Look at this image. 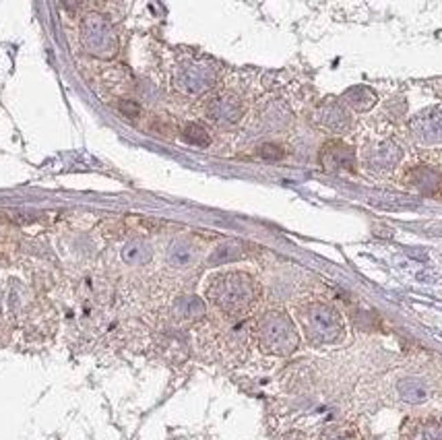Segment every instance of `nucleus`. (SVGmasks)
Instances as JSON below:
<instances>
[{
	"instance_id": "obj_4",
	"label": "nucleus",
	"mask_w": 442,
	"mask_h": 440,
	"mask_svg": "<svg viewBox=\"0 0 442 440\" xmlns=\"http://www.w3.org/2000/svg\"><path fill=\"white\" fill-rule=\"evenodd\" d=\"M81 39L89 54L112 58L118 52V35L109 21L101 14H89L81 27Z\"/></svg>"
},
{
	"instance_id": "obj_11",
	"label": "nucleus",
	"mask_w": 442,
	"mask_h": 440,
	"mask_svg": "<svg viewBox=\"0 0 442 440\" xmlns=\"http://www.w3.org/2000/svg\"><path fill=\"white\" fill-rule=\"evenodd\" d=\"M215 83V74L204 64H184L178 72V85L186 93H204Z\"/></svg>"
},
{
	"instance_id": "obj_12",
	"label": "nucleus",
	"mask_w": 442,
	"mask_h": 440,
	"mask_svg": "<svg viewBox=\"0 0 442 440\" xmlns=\"http://www.w3.org/2000/svg\"><path fill=\"white\" fill-rule=\"evenodd\" d=\"M403 440H442V423H438L434 419L405 421Z\"/></svg>"
},
{
	"instance_id": "obj_19",
	"label": "nucleus",
	"mask_w": 442,
	"mask_h": 440,
	"mask_svg": "<svg viewBox=\"0 0 442 440\" xmlns=\"http://www.w3.org/2000/svg\"><path fill=\"white\" fill-rule=\"evenodd\" d=\"M320 440H361V436H359L357 428H353L349 423H335L324 430Z\"/></svg>"
},
{
	"instance_id": "obj_7",
	"label": "nucleus",
	"mask_w": 442,
	"mask_h": 440,
	"mask_svg": "<svg viewBox=\"0 0 442 440\" xmlns=\"http://www.w3.org/2000/svg\"><path fill=\"white\" fill-rule=\"evenodd\" d=\"M403 159V151L392 140H380L364 149L361 161L370 171H388Z\"/></svg>"
},
{
	"instance_id": "obj_15",
	"label": "nucleus",
	"mask_w": 442,
	"mask_h": 440,
	"mask_svg": "<svg viewBox=\"0 0 442 440\" xmlns=\"http://www.w3.org/2000/svg\"><path fill=\"white\" fill-rule=\"evenodd\" d=\"M173 312L178 318H184V320H196L204 314V304L196 297V295H184L176 302L173 306Z\"/></svg>"
},
{
	"instance_id": "obj_3",
	"label": "nucleus",
	"mask_w": 442,
	"mask_h": 440,
	"mask_svg": "<svg viewBox=\"0 0 442 440\" xmlns=\"http://www.w3.org/2000/svg\"><path fill=\"white\" fill-rule=\"evenodd\" d=\"M297 320L304 328V335L310 343L324 345L341 341L345 333L343 316L328 304L308 302L297 308Z\"/></svg>"
},
{
	"instance_id": "obj_18",
	"label": "nucleus",
	"mask_w": 442,
	"mask_h": 440,
	"mask_svg": "<svg viewBox=\"0 0 442 440\" xmlns=\"http://www.w3.org/2000/svg\"><path fill=\"white\" fill-rule=\"evenodd\" d=\"M122 258H124L126 262H130V264H143V262L151 260V248H149L145 242L134 240V242H130V244L124 246Z\"/></svg>"
},
{
	"instance_id": "obj_9",
	"label": "nucleus",
	"mask_w": 442,
	"mask_h": 440,
	"mask_svg": "<svg viewBox=\"0 0 442 440\" xmlns=\"http://www.w3.org/2000/svg\"><path fill=\"white\" fill-rule=\"evenodd\" d=\"M405 184L415 188L419 194L442 198V174L430 165H415L405 174Z\"/></svg>"
},
{
	"instance_id": "obj_20",
	"label": "nucleus",
	"mask_w": 442,
	"mask_h": 440,
	"mask_svg": "<svg viewBox=\"0 0 442 440\" xmlns=\"http://www.w3.org/2000/svg\"><path fill=\"white\" fill-rule=\"evenodd\" d=\"M182 136H184V140H186V143L196 145V147H207V145L211 143L209 132H207L200 124H186V126H184Z\"/></svg>"
},
{
	"instance_id": "obj_6",
	"label": "nucleus",
	"mask_w": 442,
	"mask_h": 440,
	"mask_svg": "<svg viewBox=\"0 0 442 440\" xmlns=\"http://www.w3.org/2000/svg\"><path fill=\"white\" fill-rule=\"evenodd\" d=\"M357 163L355 151L343 140H326L320 149V165L324 171H353Z\"/></svg>"
},
{
	"instance_id": "obj_17",
	"label": "nucleus",
	"mask_w": 442,
	"mask_h": 440,
	"mask_svg": "<svg viewBox=\"0 0 442 440\" xmlns=\"http://www.w3.org/2000/svg\"><path fill=\"white\" fill-rule=\"evenodd\" d=\"M167 260H169L173 266L184 269V266H188V264L194 260V250H192V246L186 244V242H173V244L169 246V250H167Z\"/></svg>"
},
{
	"instance_id": "obj_8",
	"label": "nucleus",
	"mask_w": 442,
	"mask_h": 440,
	"mask_svg": "<svg viewBox=\"0 0 442 440\" xmlns=\"http://www.w3.org/2000/svg\"><path fill=\"white\" fill-rule=\"evenodd\" d=\"M207 114L217 124H233L244 114V103L233 93H221L213 97L207 105Z\"/></svg>"
},
{
	"instance_id": "obj_13",
	"label": "nucleus",
	"mask_w": 442,
	"mask_h": 440,
	"mask_svg": "<svg viewBox=\"0 0 442 440\" xmlns=\"http://www.w3.org/2000/svg\"><path fill=\"white\" fill-rule=\"evenodd\" d=\"M341 101L347 103L355 112H368L370 107H374V103L378 101V97H376V93L370 87H366V85H353V87H349L343 93Z\"/></svg>"
},
{
	"instance_id": "obj_2",
	"label": "nucleus",
	"mask_w": 442,
	"mask_h": 440,
	"mask_svg": "<svg viewBox=\"0 0 442 440\" xmlns=\"http://www.w3.org/2000/svg\"><path fill=\"white\" fill-rule=\"evenodd\" d=\"M258 345L271 355H291L299 345V335L293 320L283 310H269L258 318L256 324Z\"/></svg>"
},
{
	"instance_id": "obj_14",
	"label": "nucleus",
	"mask_w": 442,
	"mask_h": 440,
	"mask_svg": "<svg viewBox=\"0 0 442 440\" xmlns=\"http://www.w3.org/2000/svg\"><path fill=\"white\" fill-rule=\"evenodd\" d=\"M399 395L403 401L411 403V405H417V403H423L428 399V388L421 380L417 378H403L399 382Z\"/></svg>"
},
{
	"instance_id": "obj_16",
	"label": "nucleus",
	"mask_w": 442,
	"mask_h": 440,
	"mask_svg": "<svg viewBox=\"0 0 442 440\" xmlns=\"http://www.w3.org/2000/svg\"><path fill=\"white\" fill-rule=\"evenodd\" d=\"M244 256V248L238 242H227L215 248V252L209 256L211 264H225V262H233L240 260Z\"/></svg>"
},
{
	"instance_id": "obj_21",
	"label": "nucleus",
	"mask_w": 442,
	"mask_h": 440,
	"mask_svg": "<svg viewBox=\"0 0 442 440\" xmlns=\"http://www.w3.org/2000/svg\"><path fill=\"white\" fill-rule=\"evenodd\" d=\"M258 155L262 159H281L283 157V149L279 145H273V143H266L258 149Z\"/></svg>"
},
{
	"instance_id": "obj_22",
	"label": "nucleus",
	"mask_w": 442,
	"mask_h": 440,
	"mask_svg": "<svg viewBox=\"0 0 442 440\" xmlns=\"http://www.w3.org/2000/svg\"><path fill=\"white\" fill-rule=\"evenodd\" d=\"M118 107L124 116H138V112H140V105L132 99H122Z\"/></svg>"
},
{
	"instance_id": "obj_5",
	"label": "nucleus",
	"mask_w": 442,
	"mask_h": 440,
	"mask_svg": "<svg viewBox=\"0 0 442 440\" xmlns=\"http://www.w3.org/2000/svg\"><path fill=\"white\" fill-rule=\"evenodd\" d=\"M409 128L413 136L423 145H438L442 143V107H425L417 116L411 118Z\"/></svg>"
},
{
	"instance_id": "obj_1",
	"label": "nucleus",
	"mask_w": 442,
	"mask_h": 440,
	"mask_svg": "<svg viewBox=\"0 0 442 440\" xmlns=\"http://www.w3.org/2000/svg\"><path fill=\"white\" fill-rule=\"evenodd\" d=\"M260 287L244 271H227L215 275L207 285V297L215 304L221 312L231 316L246 314L258 300Z\"/></svg>"
},
{
	"instance_id": "obj_10",
	"label": "nucleus",
	"mask_w": 442,
	"mask_h": 440,
	"mask_svg": "<svg viewBox=\"0 0 442 440\" xmlns=\"http://www.w3.org/2000/svg\"><path fill=\"white\" fill-rule=\"evenodd\" d=\"M316 122L330 132H345L351 126V116L343 101L326 99L316 109Z\"/></svg>"
}]
</instances>
